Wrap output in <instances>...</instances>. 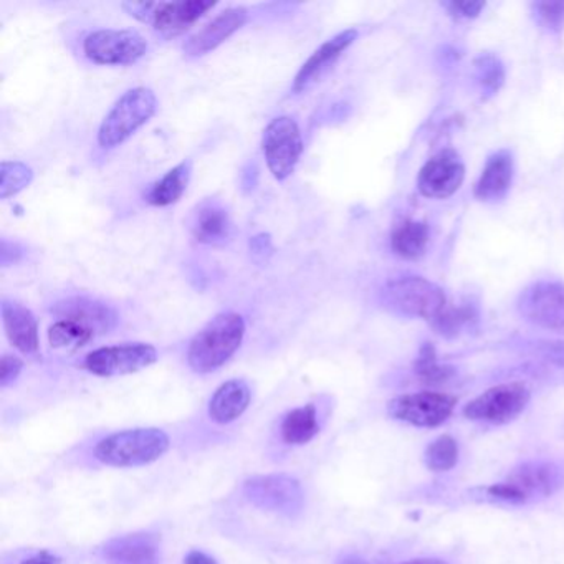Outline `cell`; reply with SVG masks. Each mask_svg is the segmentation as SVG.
Here are the masks:
<instances>
[{
	"label": "cell",
	"instance_id": "obj_4",
	"mask_svg": "<svg viewBox=\"0 0 564 564\" xmlns=\"http://www.w3.org/2000/svg\"><path fill=\"white\" fill-rule=\"evenodd\" d=\"M156 111L157 98L151 88H131L121 95L98 130V144L101 150H114L126 143L156 114Z\"/></svg>",
	"mask_w": 564,
	"mask_h": 564
},
{
	"label": "cell",
	"instance_id": "obj_26",
	"mask_svg": "<svg viewBox=\"0 0 564 564\" xmlns=\"http://www.w3.org/2000/svg\"><path fill=\"white\" fill-rule=\"evenodd\" d=\"M478 314L474 305H458V307H445V310L432 321V328L445 338H455L472 327L477 321Z\"/></svg>",
	"mask_w": 564,
	"mask_h": 564
},
{
	"label": "cell",
	"instance_id": "obj_35",
	"mask_svg": "<svg viewBox=\"0 0 564 564\" xmlns=\"http://www.w3.org/2000/svg\"><path fill=\"white\" fill-rule=\"evenodd\" d=\"M21 564H62V557L51 553V551L44 550L25 557Z\"/></svg>",
	"mask_w": 564,
	"mask_h": 564
},
{
	"label": "cell",
	"instance_id": "obj_18",
	"mask_svg": "<svg viewBox=\"0 0 564 564\" xmlns=\"http://www.w3.org/2000/svg\"><path fill=\"white\" fill-rule=\"evenodd\" d=\"M357 38V31L354 29H347V31L340 32L334 35L330 41L324 42L320 48L311 54V57L305 62L303 67L298 71L295 77L294 85H291V91L295 95L307 93L331 67L334 62L354 44Z\"/></svg>",
	"mask_w": 564,
	"mask_h": 564
},
{
	"label": "cell",
	"instance_id": "obj_28",
	"mask_svg": "<svg viewBox=\"0 0 564 564\" xmlns=\"http://www.w3.org/2000/svg\"><path fill=\"white\" fill-rule=\"evenodd\" d=\"M34 180V170L22 161H4L0 164V198L9 199L24 191Z\"/></svg>",
	"mask_w": 564,
	"mask_h": 564
},
{
	"label": "cell",
	"instance_id": "obj_23",
	"mask_svg": "<svg viewBox=\"0 0 564 564\" xmlns=\"http://www.w3.org/2000/svg\"><path fill=\"white\" fill-rule=\"evenodd\" d=\"M191 161H183L147 187L146 192H144V201L154 206V208H167V206L176 204L186 192L189 180H191Z\"/></svg>",
	"mask_w": 564,
	"mask_h": 564
},
{
	"label": "cell",
	"instance_id": "obj_32",
	"mask_svg": "<svg viewBox=\"0 0 564 564\" xmlns=\"http://www.w3.org/2000/svg\"><path fill=\"white\" fill-rule=\"evenodd\" d=\"M22 369H24L22 360H19L18 356H12V354H4L2 363H0V388L5 389L14 385L19 376H21Z\"/></svg>",
	"mask_w": 564,
	"mask_h": 564
},
{
	"label": "cell",
	"instance_id": "obj_25",
	"mask_svg": "<svg viewBox=\"0 0 564 564\" xmlns=\"http://www.w3.org/2000/svg\"><path fill=\"white\" fill-rule=\"evenodd\" d=\"M429 244L428 225L418 221H405L391 235V247L396 255L406 261H418Z\"/></svg>",
	"mask_w": 564,
	"mask_h": 564
},
{
	"label": "cell",
	"instance_id": "obj_30",
	"mask_svg": "<svg viewBox=\"0 0 564 564\" xmlns=\"http://www.w3.org/2000/svg\"><path fill=\"white\" fill-rule=\"evenodd\" d=\"M475 78H477L478 85L485 93H497L505 81L504 65L494 55H480L475 60Z\"/></svg>",
	"mask_w": 564,
	"mask_h": 564
},
{
	"label": "cell",
	"instance_id": "obj_22",
	"mask_svg": "<svg viewBox=\"0 0 564 564\" xmlns=\"http://www.w3.org/2000/svg\"><path fill=\"white\" fill-rule=\"evenodd\" d=\"M252 401V391L244 379H231L219 386L209 402V418L219 425L232 424L244 416Z\"/></svg>",
	"mask_w": 564,
	"mask_h": 564
},
{
	"label": "cell",
	"instance_id": "obj_12",
	"mask_svg": "<svg viewBox=\"0 0 564 564\" xmlns=\"http://www.w3.org/2000/svg\"><path fill=\"white\" fill-rule=\"evenodd\" d=\"M530 398V389L523 383L495 386L468 402L464 416L472 421L507 424L527 409Z\"/></svg>",
	"mask_w": 564,
	"mask_h": 564
},
{
	"label": "cell",
	"instance_id": "obj_1",
	"mask_svg": "<svg viewBox=\"0 0 564 564\" xmlns=\"http://www.w3.org/2000/svg\"><path fill=\"white\" fill-rule=\"evenodd\" d=\"M52 313L58 318L48 330V341L54 350H80L98 334L113 330L118 323V314L113 308L87 297L58 301L52 308Z\"/></svg>",
	"mask_w": 564,
	"mask_h": 564
},
{
	"label": "cell",
	"instance_id": "obj_20",
	"mask_svg": "<svg viewBox=\"0 0 564 564\" xmlns=\"http://www.w3.org/2000/svg\"><path fill=\"white\" fill-rule=\"evenodd\" d=\"M2 321H4L5 334L15 350L22 354L34 356L41 347L38 340V323L35 314L19 301L2 300Z\"/></svg>",
	"mask_w": 564,
	"mask_h": 564
},
{
	"label": "cell",
	"instance_id": "obj_37",
	"mask_svg": "<svg viewBox=\"0 0 564 564\" xmlns=\"http://www.w3.org/2000/svg\"><path fill=\"white\" fill-rule=\"evenodd\" d=\"M251 248L254 254L265 255V252L272 251L270 237L265 234L257 235L252 239Z\"/></svg>",
	"mask_w": 564,
	"mask_h": 564
},
{
	"label": "cell",
	"instance_id": "obj_17",
	"mask_svg": "<svg viewBox=\"0 0 564 564\" xmlns=\"http://www.w3.org/2000/svg\"><path fill=\"white\" fill-rule=\"evenodd\" d=\"M189 229L199 244L211 245V247H224L234 235L231 214L215 199H206L201 204L196 206L189 221Z\"/></svg>",
	"mask_w": 564,
	"mask_h": 564
},
{
	"label": "cell",
	"instance_id": "obj_38",
	"mask_svg": "<svg viewBox=\"0 0 564 564\" xmlns=\"http://www.w3.org/2000/svg\"><path fill=\"white\" fill-rule=\"evenodd\" d=\"M402 564H447L442 560H434V557H422V560L406 561Z\"/></svg>",
	"mask_w": 564,
	"mask_h": 564
},
{
	"label": "cell",
	"instance_id": "obj_36",
	"mask_svg": "<svg viewBox=\"0 0 564 564\" xmlns=\"http://www.w3.org/2000/svg\"><path fill=\"white\" fill-rule=\"evenodd\" d=\"M184 564H219L215 557L209 556L208 553L201 550H192L191 553H187Z\"/></svg>",
	"mask_w": 564,
	"mask_h": 564
},
{
	"label": "cell",
	"instance_id": "obj_8",
	"mask_svg": "<svg viewBox=\"0 0 564 564\" xmlns=\"http://www.w3.org/2000/svg\"><path fill=\"white\" fill-rule=\"evenodd\" d=\"M242 491L254 507L281 517L295 518L303 510V488L291 475H257L245 480Z\"/></svg>",
	"mask_w": 564,
	"mask_h": 564
},
{
	"label": "cell",
	"instance_id": "obj_13",
	"mask_svg": "<svg viewBox=\"0 0 564 564\" xmlns=\"http://www.w3.org/2000/svg\"><path fill=\"white\" fill-rule=\"evenodd\" d=\"M518 313L533 327L564 331V284L537 281L521 291Z\"/></svg>",
	"mask_w": 564,
	"mask_h": 564
},
{
	"label": "cell",
	"instance_id": "obj_10",
	"mask_svg": "<svg viewBox=\"0 0 564 564\" xmlns=\"http://www.w3.org/2000/svg\"><path fill=\"white\" fill-rule=\"evenodd\" d=\"M147 41L136 31L123 29H101L91 32L85 37L84 54L91 64L107 65H133L146 55Z\"/></svg>",
	"mask_w": 564,
	"mask_h": 564
},
{
	"label": "cell",
	"instance_id": "obj_3",
	"mask_svg": "<svg viewBox=\"0 0 564 564\" xmlns=\"http://www.w3.org/2000/svg\"><path fill=\"white\" fill-rule=\"evenodd\" d=\"M169 447V435L161 429H128L101 439L95 447V457L108 467H143L159 461Z\"/></svg>",
	"mask_w": 564,
	"mask_h": 564
},
{
	"label": "cell",
	"instance_id": "obj_2",
	"mask_svg": "<svg viewBox=\"0 0 564 564\" xmlns=\"http://www.w3.org/2000/svg\"><path fill=\"white\" fill-rule=\"evenodd\" d=\"M245 338V320L235 311L212 318L187 347V364L195 373L209 374L221 369L239 350Z\"/></svg>",
	"mask_w": 564,
	"mask_h": 564
},
{
	"label": "cell",
	"instance_id": "obj_9",
	"mask_svg": "<svg viewBox=\"0 0 564 564\" xmlns=\"http://www.w3.org/2000/svg\"><path fill=\"white\" fill-rule=\"evenodd\" d=\"M262 147L272 176L277 180L288 179L297 169L305 150L297 121L290 117L272 120L265 128Z\"/></svg>",
	"mask_w": 564,
	"mask_h": 564
},
{
	"label": "cell",
	"instance_id": "obj_29",
	"mask_svg": "<svg viewBox=\"0 0 564 564\" xmlns=\"http://www.w3.org/2000/svg\"><path fill=\"white\" fill-rule=\"evenodd\" d=\"M425 465L432 472H447L458 462V445L451 435H441L425 449Z\"/></svg>",
	"mask_w": 564,
	"mask_h": 564
},
{
	"label": "cell",
	"instance_id": "obj_6",
	"mask_svg": "<svg viewBox=\"0 0 564 564\" xmlns=\"http://www.w3.org/2000/svg\"><path fill=\"white\" fill-rule=\"evenodd\" d=\"M563 472L548 462H528L515 468L507 480L485 488L488 500L523 505L540 497H550L563 485Z\"/></svg>",
	"mask_w": 564,
	"mask_h": 564
},
{
	"label": "cell",
	"instance_id": "obj_39",
	"mask_svg": "<svg viewBox=\"0 0 564 564\" xmlns=\"http://www.w3.org/2000/svg\"><path fill=\"white\" fill-rule=\"evenodd\" d=\"M338 564H371L360 556H344L343 560L338 561Z\"/></svg>",
	"mask_w": 564,
	"mask_h": 564
},
{
	"label": "cell",
	"instance_id": "obj_34",
	"mask_svg": "<svg viewBox=\"0 0 564 564\" xmlns=\"http://www.w3.org/2000/svg\"><path fill=\"white\" fill-rule=\"evenodd\" d=\"M445 9L458 19H475L485 9V2H451Z\"/></svg>",
	"mask_w": 564,
	"mask_h": 564
},
{
	"label": "cell",
	"instance_id": "obj_21",
	"mask_svg": "<svg viewBox=\"0 0 564 564\" xmlns=\"http://www.w3.org/2000/svg\"><path fill=\"white\" fill-rule=\"evenodd\" d=\"M513 174L515 164L510 151H497L485 163L480 179L475 184V196L485 202L505 198L513 183Z\"/></svg>",
	"mask_w": 564,
	"mask_h": 564
},
{
	"label": "cell",
	"instance_id": "obj_14",
	"mask_svg": "<svg viewBox=\"0 0 564 564\" xmlns=\"http://www.w3.org/2000/svg\"><path fill=\"white\" fill-rule=\"evenodd\" d=\"M457 406V398L444 392H416L399 396L388 405V412L396 421L408 422L416 428H438L444 424Z\"/></svg>",
	"mask_w": 564,
	"mask_h": 564
},
{
	"label": "cell",
	"instance_id": "obj_11",
	"mask_svg": "<svg viewBox=\"0 0 564 564\" xmlns=\"http://www.w3.org/2000/svg\"><path fill=\"white\" fill-rule=\"evenodd\" d=\"M157 361V350L147 343H124L98 347L87 354L84 367L100 378L126 376L146 369Z\"/></svg>",
	"mask_w": 564,
	"mask_h": 564
},
{
	"label": "cell",
	"instance_id": "obj_7",
	"mask_svg": "<svg viewBox=\"0 0 564 564\" xmlns=\"http://www.w3.org/2000/svg\"><path fill=\"white\" fill-rule=\"evenodd\" d=\"M381 301L392 313L432 321L447 307V297L439 285L422 277H401L388 281Z\"/></svg>",
	"mask_w": 564,
	"mask_h": 564
},
{
	"label": "cell",
	"instance_id": "obj_24",
	"mask_svg": "<svg viewBox=\"0 0 564 564\" xmlns=\"http://www.w3.org/2000/svg\"><path fill=\"white\" fill-rule=\"evenodd\" d=\"M320 414L317 406L307 405L288 412L280 422L281 441L291 447H300L317 438L320 432Z\"/></svg>",
	"mask_w": 564,
	"mask_h": 564
},
{
	"label": "cell",
	"instance_id": "obj_15",
	"mask_svg": "<svg viewBox=\"0 0 564 564\" xmlns=\"http://www.w3.org/2000/svg\"><path fill=\"white\" fill-rule=\"evenodd\" d=\"M464 179L465 166L457 151L444 150L424 164L418 187L425 198L447 199L461 189Z\"/></svg>",
	"mask_w": 564,
	"mask_h": 564
},
{
	"label": "cell",
	"instance_id": "obj_33",
	"mask_svg": "<svg viewBox=\"0 0 564 564\" xmlns=\"http://www.w3.org/2000/svg\"><path fill=\"white\" fill-rule=\"evenodd\" d=\"M24 245L19 242H9L8 239H2V245H0V264L2 267H9V265L19 264L22 258L25 257Z\"/></svg>",
	"mask_w": 564,
	"mask_h": 564
},
{
	"label": "cell",
	"instance_id": "obj_16",
	"mask_svg": "<svg viewBox=\"0 0 564 564\" xmlns=\"http://www.w3.org/2000/svg\"><path fill=\"white\" fill-rule=\"evenodd\" d=\"M248 21V9L229 8L212 19L201 31L192 34L183 44V52L187 58H199L211 54L221 47L235 32L241 31Z\"/></svg>",
	"mask_w": 564,
	"mask_h": 564
},
{
	"label": "cell",
	"instance_id": "obj_27",
	"mask_svg": "<svg viewBox=\"0 0 564 564\" xmlns=\"http://www.w3.org/2000/svg\"><path fill=\"white\" fill-rule=\"evenodd\" d=\"M414 371L422 383L431 386L444 385L455 373L454 367L439 363L434 346L429 343L421 347V353L414 363Z\"/></svg>",
	"mask_w": 564,
	"mask_h": 564
},
{
	"label": "cell",
	"instance_id": "obj_31",
	"mask_svg": "<svg viewBox=\"0 0 564 564\" xmlns=\"http://www.w3.org/2000/svg\"><path fill=\"white\" fill-rule=\"evenodd\" d=\"M533 11L538 24L546 31L560 32L564 27V2H537Z\"/></svg>",
	"mask_w": 564,
	"mask_h": 564
},
{
	"label": "cell",
	"instance_id": "obj_19",
	"mask_svg": "<svg viewBox=\"0 0 564 564\" xmlns=\"http://www.w3.org/2000/svg\"><path fill=\"white\" fill-rule=\"evenodd\" d=\"M108 564H159V541L150 533L113 538L101 548Z\"/></svg>",
	"mask_w": 564,
	"mask_h": 564
},
{
	"label": "cell",
	"instance_id": "obj_5",
	"mask_svg": "<svg viewBox=\"0 0 564 564\" xmlns=\"http://www.w3.org/2000/svg\"><path fill=\"white\" fill-rule=\"evenodd\" d=\"M128 15L151 25L161 37L170 38L183 35L196 22L201 21L215 2L211 0H183V2H123Z\"/></svg>",
	"mask_w": 564,
	"mask_h": 564
}]
</instances>
